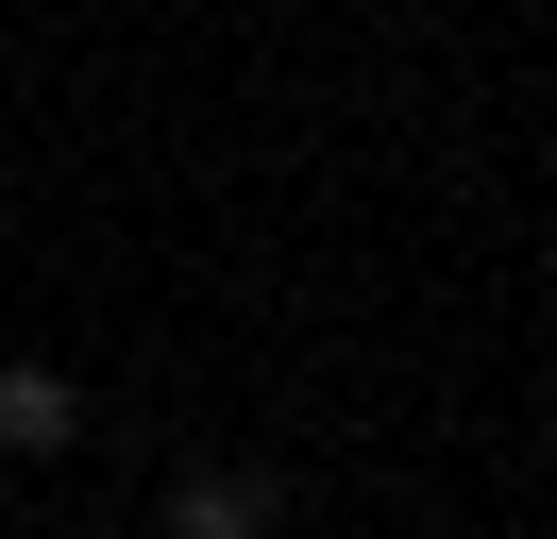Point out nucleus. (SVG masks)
I'll return each mask as SVG.
<instances>
[{
	"mask_svg": "<svg viewBox=\"0 0 557 539\" xmlns=\"http://www.w3.org/2000/svg\"><path fill=\"white\" fill-rule=\"evenodd\" d=\"M170 539H271V472L186 455V472H170Z\"/></svg>",
	"mask_w": 557,
	"mask_h": 539,
	"instance_id": "f257e3e1",
	"label": "nucleus"
},
{
	"mask_svg": "<svg viewBox=\"0 0 557 539\" xmlns=\"http://www.w3.org/2000/svg\"><path fill=\"white\" fill-rule=\"evenodd\" d=\"M69 438H85V388L17 354V371H0V455H69Z\"/></svg>",
	"mask_w": 557,
	"mask_h": 539,
	"instance_id": "f03ea898",
	"label": "nucleus"
}]
</instances>
